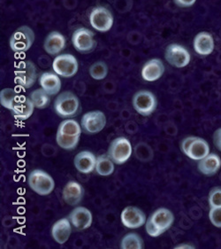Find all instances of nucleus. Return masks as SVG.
Listing matches in <instances>:
<instances>
[{
    "label": "nucleus",
    "instance_id": "obj_1",
    "mask_svg": "<svg viewBox=\"0 0 221 249\" xmlns=\"http://www.w3.org/2000/svg\"><path fill=\"white\" fill-rule=\"evenodd\" d=\"M81 125L74 119L62 121L56 134V142L62 149L71 151L79 144L81 135Z\"/></svg>",
    "mask_w": 221,
    "mask_h": 249
},
{
    "label": "nucleus",
    "instance_id": "obj_2",
    "mask_svg": "<svg viewBox=\"0 0 221 249\" xmlns=\"http://www.w3.org/2000/svg\"><path fill=\"white\" fill-rule=\"evenodd\" d=\"M53 107L58 116L69 119L80 112V100L72 91H63L57 96Z\"/></svg>",
    "mask_w": 221,
    "mask_h": 249
},
{
    "label": "nucleus",
    "instance_id": "obj_3",
    "mask_svg": "<svg viewBox=\"0 0 221 249\" xmlns=\"http://www.w3.org/2000/svg\"><path fill=\"white\" fill-rule=\"evenodd\" d=\"M28 184L40 196L49 195L55 189V181L50 175L42 170H32L28 177Z\"/></svg>",
    "mask_w": 221,
    "mask_h": 249
},
{
    "label": "nucleus",
    "instance_id": "obj_4",
    "mask_svg": "<svg viewBox=\"0 0 221 249\" xmlns=\"http://www.w3.org/2000/svg\"><path fill=\"white\" fill-rule=\"evenodd\" d=\"M181 149L189 159L200 160L210 154V145L206 140L189 136L181 141Z\"/></svg>",
    "mask_w": 221,
    "mask_h": 249
},
{
    "label": "nucleus",
    "instance_id": "obj_5",
    "mask_svg": "<svg viewBox=\"0 0 221 249\" xmlns=\"http://www.w3.org/2000/svg\"><path fill=\"white\" fill-rule=\"evenodd\" d=\"M133 146L129 140L124 137L116 138L110 142L107 155L117 165L124 164L130 159Z\"/></svg>",
    "mask_w": 221,
    "mask_h": 249
},
{
    "label": "nucleus",
    "instance_id": "obj_6",
    "mask_svg": "<svg viewBox=\"0 0 221 249\" xmlns=\"http://www.w3.org/2000/svg\"><path fill=\"white\" fill-rule=\"evenodd\" d=\"M35 39V32L31 27L20 26L11 36L9 45L16 53H24L31 49Z\"/></svg>",
    "mask_w": 221,
    "mask_h": 249
},
{
    "label": "nucleus",
    "instance_id": "obj_7",
    "mask_svg": "<svg viewBox=\"0 0 221 249\" xmlns=\"http://www.w3.org/2000/svg\"><path fill=\"white\" fill-rule=\"evenodd\" d=\"M72 44L75 49L82 54L91 53L95 50L97 45L94 32L84 27L74 31L72 35Z\"/></svg>",
    "mask_w": 221,
    "mask_h": 249
},
{
    "label": "nucleus",
    "instance_id": "obj_8",
    "mask_svg": "<svg viewBox=\"0 0 221 249\" xmlns=\"http://www.w3.org/2000/svg\"><path fill=\"white\" fill-rule=\"evenodd\" d=\"M132 104L139 115L150 116L157 109L158 100L155 94L150 90H138L133 96Z\"/></svg>",
    "mask_w": 221,
    "mask_h": 249
},
{
    "label": "nucleus",
    "instance_id": "obj_9",
    "mask_svg": "<svg viewBox=\"0 0 221 249\" xmlns=\"http://www.w3.org/2000/svg\"><path fill=\"white\" fill-rule=\"evenodd\" d=\"M79 69L78 60L70 53L57 55L52 62V70L56 74L64 77L71 78L76 75Z\"/></svg>",
    "mask_w": 221,
    "mask_h": 249
},
{
    "label": "nucleus",
    "instance_id": "obj_10",
    "mask_svg": "<svg viewBox=\"0 0 221 249\" xmlns=\"http://www.w3.org/2000/svg\"><path fill=\"white\" fill-rule=\"evenodd\" d=\"M15 75L16 84L23 89L31 88L35 85L37 79L36 68L34 62L31 60H24L20 62L15 71Z\"/></svg>",
    "mask_w": 221,
    "mask_h": 249
},
{
    "label": "nucleus",
    "instance_id": "obj_11",
    "mask_svg": "<svg viewBox=\"0 0 221 249\" xmlns=\"http://www.w3.org/2000/svg\"><path fill=\"white\" fill-rule=\"evenodd\" d=\"M113 15L108 8L98 5L95 6L90 14V22L94 30L99 32H107L113 26Z\"/></svg>",
    "mask_w": 221,
    "mask_h": 249
},
{
    "label": "nucleus",
    "instance_id": "obj_12",
    "mask_svg": "<svg viewBox=\"0 0 221 249\" xmlns=\"http://www.w3.org/2000/svg\"><path fill=\"white\" fill-rule=\"evenodd\" d=\"M165 59L172 67L182 69L189 64L191 56L189 52L184 46L174 43L166 46Z\"/></svg>",
    "mask_w": 221,
    "mask_h": 249
},
{
    "label": "nucleus",
    "instance_id": "obj_13",
    "mask_svg": "<svg viewBox=\"0 0 221 249\" xmlns=\"http://www.w3.org/2000/svg\"><path fill=\"white\" fill-rule=\"evenodd\" d=\"M81 129L87 134H96L105 129L106 116L100 110L87 112L81 117Z\"/></svg>",
    "mask_w": 221,
    "mask_h": 249
},
{
    "label": "nucleus",
    "instance_id": "obj_14",
    "mask_svg": "<svg viewBox=\"0 0 221 249\" xmlns=\"http://www.w3.org/2000/svg\"><path fill=\"white\" fill-rule=\"evenodd\" d=\"M121 221L127 229L135 230L143 226L147 222V217L145 213L139 208L127 206L121 212Z\"/></svg>",
    "mask_w": 221,
    "mask_h": 249
},
{
    "label": "nucleus",
    "instance_id": "obj_15",
    "mask_svg": "<svg viewBox=\"0 0 221 249\" xmlns=\"http://www.w3.org/2000/svg\"><path fill=\"white\" fill-rule=\"evenodd\" d=\"M68 218L73 227L78 231L89 229L92 224L93 216L91 210L85 207H76L71 211Z\"/></svg>",
    "mask_w": 221,
    "mask_h": 249
},
{
    "label": "nucleus",
    "instance_id": "obj_16",
    "mask_svg": "<svg viewBox=\"0 0 221 249\" xmlns=\"http://www.w3.org/2000/svg\"><path fill=\"white\" fill-rule=\"evenodd\" d=\"M84 196V188L83 186L76 182L69 181L65 184L62 191V199L65 201V204L75 207L80 204Z\"/></svg>",
    "mask_w": 221,
    "mask_h": 249
},
{
    "label": "nucleus",
    "instance_id": "obj_17",
    "mask_svg": "<svg viewBox=\"0 0 221 249\" xmlns=\"http://www.w3.org/2000/svg\"><path fill=\"white\" fill-rule=\"evenodd\" d=\"M149 219L163 233L171 228L174 223V214L166 208H159L150 215Z\"/></svg>",
    "mask_w": 221,
    "mask_h": 249
},
{
    "label": "nucleus",
    "instance_id": "obj_18",
    "mask_svg": "<svg viewBox=\"0 0 221 249\" xmlns=\"http://www.w3.org/2000/svg\"><path fill=\"white\" fill-rule=\"evenodd\" d=\"M165 73L164 62L158 58L148 60L142 69V79L146 82H155L162 77Z\"/></svg>",
    "mask_w": 221,
    "mask_h": 249
},
{
    "label": "nucleus",
    "instance_id": "obj_19",
    "mask_svg": "<svg viewBox=\"0 0 221 249\" xmlns=\"http://www.w3.org/2000/svg\"><path fill=\"white\" fill-rule=\"evenodd\" d=\"M193 47L197 54L208 56L211 54L215 48V43L211 33L199 32L193 40Z\"/></svg>",
    "mask_w": 221,
    "mask_h": 249
},
{
    "label": "nucleus",
    "instance_id": "obj_20",
    "mask_svg": "<svg viewBox=\"0 0 221 249\" xmlns=\"http://www.w3.org/2000/svg\"><path fill=\"white\" fill-rule=\"evenodd\" d=\"M96 157L91 151H81L76 155L74 165L76 170L82 174H90L95 170Z\"/></svg>",
    "mask_w": 221,
    "mask_h": 249
},
{
    "label": "nucleus",
    "instance_id": "obj_21",
    "mask_svg": "<svg viewBox=\"0 0 221 249\" xmlns=\"http://www.w3.org/2000/svg\"><path fill=\"white\" fill-rule=\"evenodd\" d=\"M66 40L59 31H51L46 36L44 42V49L50 56H56L65 49Z\"/></svg>",
    "mask_w": 221,
    "mask_h": 249
},
{
    "label": "nucleus",
    "instance_id": "obj_22",
    "mask_svg": "<svg viewBox=\"0 0 221 249\" xmlns=\"http://www.w3.org/2000/svg\"><path fill=\"white\" fill-rule=\"evenodd\" d=\"M72 224L69 218H61L55 222L50 231V234L52 239H54L58 244H65V242L70 238L72 233Z\"/></svg>",
    "mask_w": 221,
    "mask_h": 249
},
{
    "label": "nucleus",
    "instance_id": "obj_23",
    "mask_svg": "<svg viewBox=\"0 0 221 249\" xmlns=\"http://www.w3.org/2000/svg\"><path fill=\"white\" fill-rule=\"evenodd\" d=\"M39 85L50 96H55L61 90V80L55 72L43 73L39 77Z\"/></svg>",
    "mask_w": 221,
    "mask_h": 249
},
{
    "label": "nucleus",
    "instance_id": "obj_24",
    "mask_svg": "<svg viewBox=\"0 0 221 249\" xmlns=\"http://www.w3.org/2000/svg\"><path fill=\"white\" fill-rule=\"evenodd\" d=\"M221 168V157L217 154H209L204 159L198 160L197 169L205 176L211 177L218 173Z\"/></svg>",
    "mask_w": 221,
    "mask_h": 249
},
{
    "label": "nucleus",
    "instance_id": "obj_25",
    "mask_svg": "<svg viewBox=\"0 0 221 249\" xmlns=\"http://www.w3.org/2000/svg\"><path fill=\"white\" fill-rule=\"evenodd\" d=\"M35 108V105L30 97L20 96L12 109V113L17 119L28 120L33 115Z\"/></svg>",
    "mask_w": 221,
    "mask_h": 249
},
{
    "label": "nucleus",
    "instance_id": "obj_26",
    "mask_svg": "<svg viewBox=\"0 0 221 249\" xmlns=\"http://www.w3.org/2000/svg\"><path fill=\"white\" fill-rule=\"evenodd\" d=\"M114 162L107 155H99L96 157L95 170L96 174L101 177H109L114 172Z\"/></svg>",
    "mask_w": 221,
    "mask_h": 249
},
{
    "label": "nucleus",
    "instance_id": "obj_27",
    "mask_svg": "<svg viewBox=\"0 0 221 249\" xmlns=\"http://www.w3.org/2000/svg\"><path fill=\"white\" fill-rule=\"evenodd\" d=\"M29 97L37 109H46L50 105V95L48 94L43 88L33 90Z\"/></svg>",
    "mask_w": 221,
    "mask_h": 249
},
{
    "label": "nucleus",
    "instance_id": "obj_28",
    "mask_svg": "<svg viewBox=\"0 0 221 249\" xmlns=\"http://www.w3.org/2000/svg\"><path fill=\"white\" fill-rule=\"evenodd\" d=\"M19 94L13 88H5L0 91V104L6 109L12 111L19 99Z\"/></svg>",
    "mask_w": 221,
    "mask_h": 249
},
{
    "label": "nucleus",
    "instance_id": "obj_29",
    "mask_svg": "<svg viewBox=\"0 0 221 249\" xmlns=\"http://www.w3.org/2000/svg\"><path fill=\"white\" fill-rule=\"evenodd\" d=\"M121 249H144V243L140 235L131 232L125 235L121 241Z\"/></svg>",
    "mask_w": 221,
    "mask_h": 249
},
{
    "label": "nucleus",
    "instance_id": "obj_30",
    "mask_svg": "<svg viewBox=\"0 0 221 249\" xmlns=\"http://www.w3.org/2000/svg\"><path fill=\"white\" fill-rule=\"evenodd\" d=\"M108 66L105 61H96L95 63H93L90 68V75L91 78H93L96 81H100L106 78L108 75Z\"/></svg>",
    "mask_w": 221,
    "mask_h": 249
},
{
    "label": "nucleus",
    "instance_id": "obj_31",
    "mask_svg": "<svg viewBox=\"0 0 221 249\" xmlns=\"http://www.w3.org/2000/svg\"><path fill=\"white\" fill-rule=\"evenodd\" d=\"M208 201L211 208H221V187H214L210 191Z\"/></svg>",
    "mask_w": 221,
    "mask_h": 249
},
{
    "label": "nucleus",
    "instance_id": "obj_32",
    "mask_svg": "<svg viewBox=\"0 0 221 249\" xmlns=\"http://www.w3.org/2000/svg\"><path fill=\"white\" fill-rule=\"evenodd\" d=\"M209 219L217 228H221V208H211L209 211Z\"/></svg>",
    "mask_w": 221,
    "mask_h": 249
},
{
    "label": "nucleus",
    "instance_id": "obj_33",
    "mask_svg": "<svg viewBox=\"0 0 221 249\" xmlns=\"http://www.w3.org/2000/svg\"><path fill=\"white\" fill-rule=\"evenodd\" d=\"M145 230L147 234L149 235L150 237H152V238H158L160 235L163 234V232L158 229L149 218L147 219V222H146Z\"/></svg>",
    "mask_w": 221,
    "mask_h": 249
},
{
    "label": "nucleus",
    "instance_id": "obj_34",
    "mask_svg": "<svg viewBox=\"0 0 221 249\" xmlns=\"http://www.w3.org/2000/svg\"><path fill=\"white\" fill-rule=\"evenodd\" d=\"M213 144L221 152V128L217 129L213 133Z\"/></svg>",
    "mask_w": 221,
    "mask_h": 249
},
{
    "label": "nucleus",
    "instance_id": "obj_35",
    "mask_svg": "<svg viewBox=\"0 0 221 249\" xmlns=\"http://www.w3.org/2000/svg\"><path fill=\"white\" fill-rule=\"evenodd\" d=\"M174 4L181 8H188L194 5L196 0H174Z\"/></svg>",
    "mask_w": 221,
    "mask_h": 249
},
{
    "label": "nucleus",
    "instance_id": "obj_36",
    "mask_svg": "<svg viewBox=\"0 0 221 249\" xmlns=\"http://www.w3.org/2000/svg\"><path fill=\"white\" fill-rule=\"evenodd\" d=\"M196 249L195 246L193 245L188 244V243H184V244L177 245L176 247H174V249Z\"/></svg>",
    "mask_w": 221,
    "mask_h": 249
}]
</instances>
